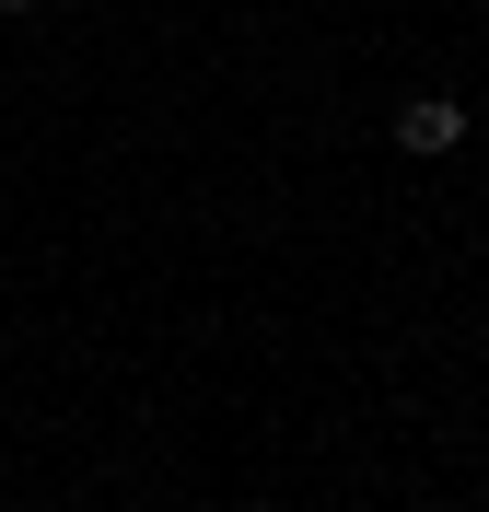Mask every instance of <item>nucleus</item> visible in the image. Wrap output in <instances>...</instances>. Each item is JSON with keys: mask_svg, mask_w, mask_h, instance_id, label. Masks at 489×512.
<instances>
[{"mask_svg": "<svg viewBox=\"0 0 489 512\" xmlns=\"http://www.w3.org/2000/svg\"><path fill=\"white\" fill-rule=\"evenodd\" d=\"M455 140H466V105L455 94H408V105H396V152H455Z\"/></svg>", "mask_w": 489, "mask_h": 512, "instance_id": "1", "label": "nucleus"}, {"mask_svg": "<svg viewBox=\"0 0 489 512\" xmlns=\"http://www.w3.org/2000/svg\"><path fill=\"white\" fill-rule=\"evenodd\" d=\"M0 12H35V0H0Z\"/></svg>", "mask_w": 489, "mask_h": 512, "instance_id": "2", "label": "nucleus"}]
</instances>
